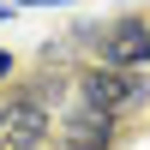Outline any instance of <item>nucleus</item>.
<instances>
[{
  "label": "nucleus",
  "mask_w": 150,
  "mask_h": 150,
  "mask_svg": "<svg viewBox=\"0 0 150 150\" xmlns=\"http://www.w3.org/2000/svg\"><path fill=\"white\" fill-rule=\"evenodd\" d=\"M48 144H54V150H114V114H108V108L78 102V108L54 126V138H48Z\"/></svg>",
  "instance_id": "nucleus-4"
},
{
  "label": "nucleus",
  "mask_w": 150,
  "mask_h": 150,
  "mask_svg": "<svg viewBox=\"0 0 150 150\" xmlns=\"http://www.w3.org/2000/svg\"><path fill=\"white\" fill-rule=\"evenodd\" d=\"M78 36H90L102 66H126V72L150 66V24L144 18H114L108 30H78Z\"/></svg>",
  "instance_id": "nucleus-3"
},
{
  "label": "nucleus",
  "mask_w": 150,
  "mask_h": 150,
  "mask_svg": "<svg viewBox=\"0 0 150 150\" xmlns=\"http://www.w3.org/2000/svg\"><path fill=\"white\" fill-rule=\"evenodd\" d=\"M0 18H12V6H6V0H0Z\"/></svg>",
  "instance_id": "nucleus-7"
},
{
  "label": "nucleus",
  "mask_w": 150,
  "mask_h": 150,
  "mask_svg": "<svg viewBox=\"0 0 150 150\" xmlns=\"http://www.w3.org/2000/svg\"><path fill=\"white\" fill-rule=\"evenodd\" d=\"M72 90H78V102L108 108V114L144 102V78H138V72H126V66H102V60H96V66H84L78 78H72Z\"/></svg>",
  "instance_id": "nucleus-2"
},
{
  "label": "nucleus",
  "mask_w": 150,
  "mask_h": 150,
  "mask_svg": "<svg viewBox=\"0 0 150 150\" xmlns=\"http://www.w3.org/2000/svg\"><path fill=\"white\" fill-rule=\"evenodd\" d=\"M18 6H72V0H18Z\"/></svg>",
  "instance_id": "nucleus-6"
},
{
  "label": "nucleus",
  "mask_w": 150,
  "mask_h": 150,
  "mask_svg": "<svg viewBox=\"0 0 150 150\" xmlns=\"http://www.w3.org/2000/svg\"><path fill=\"white\" fill-rule=\"evenodd\" d=\"M54 114L42 96H6L0 102V150H48Z\"/></svg>",
  "instance_id": "nucleus-1"
},
{
  "label": "nucleus",
  "mask_w": 150,
  "mask_h": 150,
  "mask_svg": "<svg viewBox=\"0 0 150 150\" xmlns=\"http://www.w3.org/2000/svg\"><path fill=\"white\" fill-rule=\"evenodd\" d=\"M6 78H12V54L0 48V84H6Z\"/></svg>",
  "instance_id": "nucleus-5"
}]
</instances>
